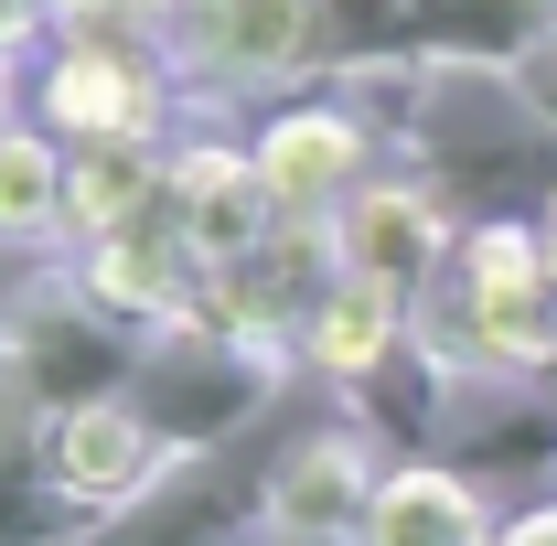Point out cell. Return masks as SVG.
Here are the masks:
<instances>
[{
  "mask_svg": "<svg viewBox=\"0 0 557 546\" xmlns=\"http://www.w3.org/2000/svg\"><path fill=\"white\" fill-rule=\"evenodd\" d=\"M11 86H22V119L65 139V150H97V139H183V75L150 33H44V54H11Z\"/></svg>",
  "mask_w": 557,
  "mask_h": 546,
  "instance_id": "1",
  "label": "cell"
},
{
  "mask_svg": "<svg viewBox=\"0 0 557 546\" xmlns=\"http://www.w3.org/2000/svg\"><path fill=\"white\" fill-rule=\"evenodd\" d=\"M289 364H300L289 343H258V333H225V322H205V311H183V322H161V333L139 343L129 397L161 418V439L194 461V450H236V439L269 418Z\"/></svg>",
  "mask_w": 557,
  "mask_h": 546,
  "instance_id": "2",
  "label": "cell"
},
{
  "mask_svg": "<svg viewBox=\"0 0 557 546\" xmlns=\"http://www.w3.org/2000/svg\"><path fill=\"white\" fill-rule=\"evenodd\" d=\"M161 54L183 108H278L322 75V0H172Z\"/></svg>",
  "mask_w": 557,
  "mask_h": 546,
  "instance_id": "3",
  "label": "cell"
},
{
  "mask_svg": "<svg viewBox=\"0 0 557 546\" xmlns=\"http://www.w3.org/2000/svg\"><path fill=\"white\" fill-rule=\"evenodd\" d=\"M139 343L108 300H86V278L54 269V278H22L11 311H0V375H22L44 408H75V397H119L139 375Z\"/></svg>",
  "mask_w": 557,
  "mask_h": 546,
  "instance_id": "4",
  "label": "cell"
},
{
  "mask_svg": "<svg viewBox=\"0 0 557 546\" xmlns=\"http://www.w3.org/2000/svg\"><path fill=\"white\" fill-rule=\"evenodd\" d=\"M44 472L65 482L97 525H119L139 493H161V482L183 472V450H172V439H161V418H150L129 386H119V397L44 408Z\"/></svg>",
  "mask_w": 557,
  "mask_h": 546,
  "instance_id": "5",
  "label": "cell"
},
{
  "mask_svg": "<svg viewBox=\"0 0 557 546\" xmlns=\"http://www.w3.org/2000/svg\"><path fill=\"white\" fill-rule=\"evenodd\" d=\"M450 236H461V214L440 204L418 172H375V183H364V194L333 214V258H344V278L386 289V300H408V311L440 289V269H450Z\"/></svg>",
  "mask_w": 557,
  "mask_h": 546,
  "instance_id": "6",
  "label": "cell"
},
{
  "mask_svg": "<svg viewBox=\"0 0 557 546\" xmlns=\"http://www.w3.org/2000/svg\"><path fill=\"white\" fill-rule=\"evenodd\" d=\"M247 150L269 172L278 214H344L375 183V129H364V108H344V97H278V108H258Z\"/></svg>",
  "mask_w": 557,
  "mask_h": 546,
  "instance_id": "7",
  "label": "cell"
},
{
  "mask_svg": "<svg viewBox=\"0 0 557 546\" xmlns=\"http://www.w3.org/2000/svg\"><path fill=\"white\" fill-rule=\"evenodd\" d=\"M269 536V461L194 450L161 493H139L97 546H258Z\"/></svg>",
  "mask_w": 557,
  "mask_h": 546,
  "instance_id": "8",
  "label": "cell"
},
{
  "mask_svg": "<svg viewBox=\"0 0 557 546\" xmlns=\"http://www.w3.org/2000/svg\"><path fill=\"white\" fill-rule=\"evenodd\" d=\"M450 472H557V386L547 375H450L440 397V450Z\"/></svg>",
  "mask_w": 557,
  "mask_h": 546,
  "instance_id": "9",
  "label": "cell"
},
{
  "mask_svg": "<svg viewBox=\"0 0 557 546\" xmlns=\"http://www.w3.org/2000/svg\"><path fill=\"white\" fill-rule=\"evenodd\" d=\"M172 225H183V247L205 258V269H236V258H258L278 225V194L269 172H258V150L247 139H172Z\"/></svg>",
  "mask_w": 557,
  "mask_h": 546,
  "instance_id": "10",
  "label": "cell"
},
{
  "mask_svg": "<svg viewBox=\"0 0 557 546\" xmlns=\"http://www.w3.org/2000/svg\"><path fill=\"white\" fill-rule=\"evenodd\" d=\"M386 493V450L364 429H311L269 461V525L278 536H364Z\"/></svg>",
  "mask_w": 557,
  "mask_h": 546,
  "instance_id": "11",
  "label": "cell"
},
{
  "mask_svg": "<svg viewBox=\"0 0 557 546\" xmlns=\"http://www.w3.org/2000/svg\"><path fill=\"white\" fill-rule=\"evenodd\" d=\"M65 269L86 278V300H108L129 333H161V322H183V311L205 300V258L183 247V225H172V214H150V225H129V236L75 247Z\"/></svg>",
  "mask_w": 557,
  "mask_h": 546,
  "instance_id": "12",
  "label": "cell"
},
{
  "mask_svg": "<svg viewBox=\"0 0 557 546\" xmlns=\"http://www.w3.org/2000/svg\"><path fill=\"white\" fill-rule=\"evenodd\" d=\"M108 525L44 472V397L0 375V546H97Z\"/></svg>",
  "mask_w": 557,
  "mask_h": 546,
  "instance_id": "13",
  "label": "cell"
},
{
  "mask_svg": "<svg viewBox=\"0 0 557 546\" xmlns=\"http://www.w3.org/2000/svg\"><path fill=\"white\" fill-rule=\"evenodd\" d=\"M150 214H172V139H97L65 172V247L129 236Z\"/></svg>",
  "mask_w": 557,
  "mask_h": 546,
  "instance_id": "14",
  "label": "cell"
},
{
  "mask_svg": "<svg viewBox=\"0 0 557 546\" xmlns=\"http://www.w3.org/2000/svg\"><path fill=\"white\" fill-rule=\"evenodd\" d=\"M408 333H418L408 300H386V289H364V278H333V289L311 300V322H300V364H311L322 386H364Z\"/></svg>",
  "mask_w": 557,
  "mask_h": 546,
  "instance_id": "15",
  "label": "cell"
},
{
  "mask_svg": "<svg viewBox=\"0 0 557 546\" xmlns=\"http://www.w3.org/2000/svg\"><path fill=\"white\" fill-rule=\"evenodd\" d=\"M65 172L75 150L44 119H0V247H65Z\"/></svg>",
  "mask_w": 557,
  "mask_h": 546,
  "instance_id": "16",
  "label": "cell"
},
{
  "mask_svg": "<svg viewBox=\"0 0 557 546\" xmlns=\"http://www.w3.org/2000/svg\"><path fill=\"white\" fill-rule=\"evenodd\" d=\"M172 0H44V33H150L161 44Z\"/></svg>",
  "mask_w": 557,
  "mask_h": 546,
  "instance_id": "17",
  "label": "cell"
},
{
  "mask_svg": "<svg viewBox=\"0 0 557 546\" xmlns=\"http://www.w3.org/2000/svg\"><path fill=\"white\" fill-rule=\"evenodd\" d=\"M504 86H515V108H525V119L557 139V33H547V44H536V54H525L515 75H504Z\"/></svg>",
  "mask_w": 557,
  "mask_h": 546,
  "instance_id": "18",
  "label": "cell"
},
{
  "mask_svg": "<svg viewBox=\"0 0 557 546\" xmlns=\"http://www.w3.org/2000/svg\"><path fill=\"white\" fill-rule=\"evenodd\" d=\"M22 44H44V0H0V65H11Z\"/></svg>",
  "mask_w": 557,
  "mask_h": 546,
  "instance_id": "19",
  "label": "cell"
},
{
  "mask_svg": "<svg viewBox=\"0 0 557 546\" xmlns=\"http://www.w3.org/2000/svg\"><path fill=\"white\" fill-rule=\"evenodd\" d=\"M493 546H557V504H525V514H504V536Z\"/></svg>",
  "mask_w": 557,
  "mask_h": 546,
  "instance_id": "20",
  "label": "cell"
},
{
  "mask_svg": "<svg viewBox=\"0 0 557 546\" xmlns=\"http://www.w3.org/2000/svg\"><path fill=\"white\" fill-rule=\"evenodd\" d=\"M536 236H547V278H557V194L536 204Z\"/></svg>",
  "mask_w": 557,
  "mask_h": 546,
  "instance_id": "21",
  "label": "cell"
},
{
  "mask_svg": "<svg viewBox=\"0 0 557 546\" xmlns=\"http://www.w3.org/2000/svg\"><path fill=\"white\" fill-rule=\"evenodd\" d=\"M258 546H364V536H278V525H269Z\"/></svg>",
  "mask_w": 557,
  "mask_h": 546,
  "instance_id": "22",
  "label": "cell"
}]
</instances>
